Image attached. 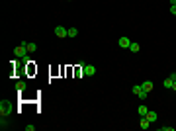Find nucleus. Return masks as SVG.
Wrapping results in <instances>:
<instances>
[{
    "instance_id": "nucleus-1",
    "label": "nucleus",
    "mask_w": 176,
    "mask_h": 131,
    "mask_svg": "<svg viewBox=\"0 0 176 131\" xmlns=\"http://www.w3.org/2000/svg\"><path fill=\"white\" fill-rule=\"evenodd\" d=\"M14 55L16 57H26L28 55V41H22L18 47L14 49Z\"/></svg>"
},
{
    "instance_id": "nucleus-2",
    "label": "nucleus",
    "mask_w": 176,
    "mask_h": 131,
    "mask_svg": "<svg viewBox=\"0 0 176 131\" xmlns=\"http://www.w3.org/2000/svg\"><path fill=\"white\" fill-rule=\"evenodd\" d=\"M10 113H12V104H10V102H0V116H10Z\"/></svg>"
},
{
    "instance_id": "nucleus-3",
    "label": "nucleus",
    "mask_w": 176,
    "mask_h": 131,
    "mask_svg": "<svg viewBox=\"0 0 176 131\" xmlns=\"http://www.w3.org/2000/svg\"><path fill=\"white\" fill-rule=\"evenodd\" d=\"M94 75H96L94 65H82V76H94Z\"/></svg>"
},
{
    "instance_id": "nucleus-4",
    "label": "nucleus",
    "mask_w": 176,
    "mask_h": 131,
    "mask_svg": "<svg viewBox=\"0 0 176 131\" xmlns=\"http://www.w3.org/2000/svg\"><path fill=\"white\" fill-rule=\"evenodd\" d=\"M55 35H57V37H61V39H65V37H69V30L63 27V26H57L55 27Z\"/></svg>"
},
{
    "instance_id": "nucleus-5",
    "label": "nucleus",
    "mask_w": 176,
    "mask_h": 131,
    "mask_svg": "<svg viewBox=\"0 0 176 131\" xmlns=\"http://www.w3.org/2000/svg\"><path fill=\"white\" fill-rule=\"evenodd\" d=\"M133 94H137L141 100H145V98L149 96V92H145V90L141 88V84H135V86H133Z\"/></svg>"
},
{
    "instance_id": "nucleus-6",
    "label": "nucleus",
    "mask_w": 176,
    "mask_h": 131,
    "mask_svg": "<svg viewBox=\"0 0 176 131\" xmlns=\"http://www.w3.org/2000/svg\"><path fill=\"white\" fill-rule=\"evenodd\" d=\"M117 45H119L121 49H129L131 41H129V37H119V39H117Z\"/></svg>"
},
{
    "instance_id": "nucleus-7",
    "label": "nucleus",
    "mask_w": 176,
    "mask_h": 131,
    "mask_svg": "<svg viewBox=\"0 0 176 131\" xmlns=\"http://www.w3.org/2000/svg\"><path fill=\"white\" fill-rule=\"evenodd\" d=\"M141 88L145 90V92H153V88H155V84H153V80H145L143 84H141Z\"/></svg>"
},
{
    "instance_id": "nucleus-8",
    "label": "nucleus",
    "mask_w": 176,
    "mask_h": 131,
    "mask_svg": "<svg viewBox=\"0 0 176 131\" xmlns=\"http://www.w3.org/2000/svg\"><path fill=\"white\" fill-rule=\"evenodd\" d=\"M26 88H28V82H26V80H20V82H16V90H18V92H24Z\"/></svg>"
},
{
    "instance_id": "nucleus-9",
    "label": "nucleus",
    "mask_w": 176,
    "mask_h": 131,
    "mask_svg": "<svg viewBox=\"0 0 176 131\" xmlns=\"http://www.w3.org/2000/svg\"><path fill=\"white\" fill-rule=\"evenodd\" d=\"M137 112H139V116H141V117H145V116H147V112H149V108H147L145 104H141L139 108H137Z\"/></svg>"
},
{
    "instance_id": "nucleus-10",
    "label": "nucleus",
    "mask_w": 176,
    "mask_h": 131,
    "mask_svg": "<svg viewBox=\"0 0 176 131\" xmlns=\"http://www.w3.org/2000/svg\"><path fill=\"white\" fill-rule=\"evenodd\" d=\"M139 127H141V129H149V127H151V121L147 120V117H141V123H139Z\"/></svg>"
},
{
    "instance_id": "nucleus-11",
    "label": "nucleus",
    "mask_w": 176,
    "mask_h": 131,
    "mask_svg": "<svg viewBox=\"0 0 176 131\" xmlns=\"http://www.w3.org/2000/svg\"><path fill=\"white\" fill-rule=\"evenodd\" d=\"M145 117L151 121V123H155V121H157V113H155V112H151V110L147 112V116H145Z\"/></svg>"
},
{
    "instance_id": "nucleus-12",
    "label": "nucleus",
    "mask_w": 176,
    "mask_h": 131,
    "mask_svg": "<svg viewBox=\"0 0 176 131\" xmlns=\"http://www.w3.org/2000/svg\"><path fill=\"white\" fill-rule=\"evenodd\" d=\"M139 49H141V45H139V43L131 41V45H129V51H131V53H137V51H139Z\"/></svg>"
},
{
    "instance_id": "nucleus-13",
    "label": "nucleus",
    "mask_w": 176,
    "mask_h": 131,
    "mask_svg": "<svg viewBox=\"0 0 176 131\" xmlns=\"http://www.w3.org/2000/svg\"><path fill=\"white\" fill-rule=\"evenodd\" d=\"M37 51V43H28V53H35Z\"/></svg>"
},
{
    "instance_id": "nucleus-14",
    "label": "nucleus",
    "mask_w": 176,
    "mask_h": 131,
    "mask_svg": "<svg viewBox=\"0 0 176 131\" xmlns=\"http://www.w3.org/2000/svg\"><path fill=\"white\" fill-rule=\"evenodd\" d=\"M77 35H78L77 27H69V37H77Z\"/></svg>"
},
{
    "instance_id": "nucleus-15",
    "label": "nucleus",
    "mask_w": 176,
    "mask_h": 131,
    "mask_svg": "<svg viewBox=\"0 0 176 131\" xmlns=\"http://www.w3.org/2000/svg\"><path fill=\"white\" fill-rule=\"evenodd\" d=\"M0 127H2V129H8V121H6V116H2V117H0Z\"/></svg>"
},
{
    "instance_id": "nucleus-16",
    "label": "nucleus",
    "mask_w": 176,
    "mask_h": 131,
    "mask_svg": "<svg viewBox=\"0 0 176 131\" xmlns=\"http://www.w3.org/2000/svg\"><path fill=\"white\" fill-rule=\"evenodd\" d=\"M172 82H174L172 78H165V82H162V86H165V88H172Z\"/></svg>"
},
{
    "instance_id": "nucleus-17",
    "label": "nucleus",
    "mask_w": 176,
    "mask_h": 131,
    "mask_svg": "<svg viewBox=\"0 0 176 131\" xmlns=\"http://www.w3.org/2000/svg\"><path fill=\"white\" fill-rule=\"evenodd\" d=\"M158 129H161V131H174V127H172V125H161Z\"/></svg>"
},
{
    "instance_id": "nucleus-18",
    "label": "nucleus",
    "mask_w": 176,
    "mask_h": 131,
    "mask_svg": "<svg viewBox=\"0 0 176 131\" xmlns=\"http://www.w3.org/2000/svg\"><path fill=\"white\" fill-rule=\"evenodd\" d=\"M26 129H28V131H33V129H35V125H33V123H28Z\"/></svg>"
},
{
    "instance_id": "nucleus-19",
    "label": "nucleus",
    "mask_w": 176,
    "mask_h": 131,
    "mask_svg": "<svg viewBox=\"0 0 176 131\" xmlns=\"http://www.w3.org/2000/svg\"><path fill=\"white\" fill-rule=\"evenodd\" d=\"M170 14H172V16H176V6H170Z\"/></svg>"
},
{
    "instance_id": "nucleus-20",
    "label": "nucleus",
    "mask_w": 176,
    "mask_h": 131,
    "mask_svg": "<svg viewBox=\"0 0 176 131\" xmlns=\"http://www.w3.org/2000/svg\"><path fill=\"white\" fill-rule=\"evenodd\" d=\"M172 90H174V92H176V80H174V82H172Z\"/></svg>"
},
{
    "instance_id": "nucleus-21",
    "label": "nucleus",
    "mask_w": 176,
    "mask_h": 131,
    "mask_svg": "<svg viewBox=\"0 0 176 131\" xmlns=\"http://www.w3.org/2000/svg\"><path fill=\"white\" fill-rule=\"evenodd\" d=\"M67 2H73V0H67Z\"/></svg>"
}]
</instances>
